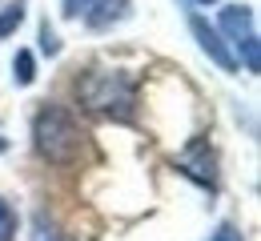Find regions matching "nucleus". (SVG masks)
I'll use <instances>...</instances> for the list:
<instances>
[{"mask_svg": "<svg viewBox=\"0 0 261 241\" xmlns=\"http://www.w3.org/2000/svg\"><path fill=\"white\" fill-rule=\"evenodd\" d=\"M33 141L36 153L53 165H72L81 157V129L65 109H44L33 121Z\"/></svg>", "mask_w": 261, "mask_h": 241, "instance_id": "f257e3e1", "label": "nucleus"}, {"mask_svg": "<svg viewBox=\"0 0 261 241\" xmlns=\"http://www.w3.org/2000/svg\"><path fill=\"white\" fill-rule=\"evenodd\" d=\"M81 101L93 113H109L117 121H129L133 117V85L121 72H89L81 81Z\"/></svg>", "mask_w": 261, "mask_h": 241, "instance_id": "f03ea898", "label": "nucleus"}, {"mask_svg": "<svg viewBox=\"0 0 261 241\" xmlns=\"http://www.w3.org/2000/svg\"><path fill=\"white\" fill-rule=\"evenodd\" d=\"M217 24L237 44V52L245 57V72H257L261 57H257V20H253V8L249 4H229V8H221V20Z\"/></svg>", "mask_w": 261, "mask_h": 241, "instance_id": "7ed1b4c3", "label": "nucleus"}, {"mask_svg": "<svg viewBox=\"0 0 261 241\" xmlns=\"http://www.w3.org/2000/svg\"><path fill=\"white\" fill-rule=\"evenodd\" d=\"M189 29H193V36H197V44H201V52L217 65L221 72H237V57L225 48V40H221V33L217 29H209L201 16H189Z\"/></svg>", "mask_w": 261, "mask_h": 241, "instance_id": "20e7f679", "label": "nucleus"}, {"mask_svg": "<svg viewBox=\"0 0 261 241\" xmlns=\"http://www.w3.org/2000/svg\"><path fill=\"white\" fill-rule=\"evenodd\" d=\"M181 169L197 177V181H205V185H213V153H209V141H193L185 153H181Z\"/></svg>", "mask_w": 261, "mask_h": 241, "instance_id": "39448f33", "label": "nucleus"}, {"mask_svg": "<svg viewBox=\"0 0 261 241\" xmlns=\"http://www.w3.org/2000/svg\"><path fill=\"white\" fill-rule=\"evenodd\" d=\"M125 8H129V0H97V4L85 12V24H89V29H109V24H117V20L125 16Z\"/></svg>", "mask_w": 261, "mask_h": 241, "instance_id": "423d86ee", "label": "nucleus"}, {"mask_svg": "<svg viewBox=\"0 0 261 241\" xmlns=\"http://www.w3.org/2000/svg\"><path fill=\"white\" fill-rule=\"evenodd\" d=\"M24 4H29V0H12V4L0 12V36H8V33L20 29V20H24Z\"/></svg>", "mask_w": 261, "mask_h": 241, "instance_id": "0eeeda50", "label": "nucleus"}, {"mask_svg": "<svg viewBox=\"0 0 261 241\" xmlns=\"http://www.w3.org/2000/svg\"><path fill=\"white\" fill-rule=\"evenodd\" d=\"M12 76H16V85H33L36 81V65H33V52H16V61H12Z\"/></svg>", "mask_w": 261, "mask_h": 241, "instance_id": "6e6552de", "label": "nucleus"}, {"mask_svg": "<svg viewBox=\"0 0 261 241\" xmlns=\"http://www.w3.org/2000/svg\"><path fill=\"white\" fill-rule=\"evenodd\" d=\"M12 237H16V213L0 197V241H12Z\"/></svg>", "mask_w": 261, "mask_h": 241, "instance_id": "1a4fd4ad", "label": "nucleus"}, {"mask_svg": "<svg viewBox=\"0 0 261 241\" xmlns=\"http://www.w3.org/2000/svg\"><path fill=\"white\" fill-rule=\"evenodd\" d=\"M40 48H44L48 57H57V52H61V40H57V33H53V24H48V20L40 24Z\"/></svg>", "mask_w": 261, "mask_h": 241, "instance_id": "9d476101", "label": "nucleus"}, {"mask_svg": "<svg viewBox=\"0 0 261 241\" xmlns=\"http://www.w3.org/2000/svg\"><path fill=\"white\" fill-rule=\"evenodd\" d=\"M93 4H97V0H65V16H72V20H76V16H85Z\"/></svg>", "mask_w": 261, "mask_h": 241, "instance_id": "9b49d317", "label": "nucleus"}, {"mask_svg": "<svg viewBox=\"0 0 261 241\" xmlns=\"http://www.w3.org/2000/svg\"><path fill=\"white\" fill-rule=\"evenodd\" d=\"M33 241H61V237L53 233V225H48L44 217H36V233H33Z\"/></svg>", "mask_w": 261, "mask_h": 241, "instance_id": "f8f14e48", "label": "nucleus"}, {"mask_svg": "<svg viewBox=\"0 0 261 241\" xmlns=\"http://www.w3.org/2000/svg\"><path fill=\"white\" fill-rule=\"evenodd\" d=\"M213 241H241V233H237L233 225H221V229L213 233Z\"/></svg>", "mask_w": 261, "mask_h": 241, "instance_id": "ddd939ff", "label": "nucleus"}, {"mask_svg": "<svg viewBox=\"0 0 261 241\" xmlns=\"http://www.w3.org/2000/svg\"><path fill=\"white\" fill-rule=\"evenodd\" d=\"M197 4H217V0H197Z\"/></svg>", "mask_w": 261, "mask_h": 241, "instance_id": "4468645a", "label": "nucleus"}]
</instances>
